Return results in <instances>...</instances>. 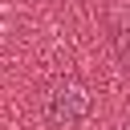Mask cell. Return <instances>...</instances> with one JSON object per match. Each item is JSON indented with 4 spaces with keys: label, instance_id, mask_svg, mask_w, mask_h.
<instances>
[{
    "label": "cell",
    "instance_id": "1",
    "mask_svg": "<svg viewBox=\"0 0 130 130\" xmlns=\"http://www.w3.org/2000/svg\"><path fill=\"white\" fill-rule=\"evenodd\" d=\"M85 106H89V98H85V89H81V85H73V81L57 85V89L49 93V118H53V122L73 126V122H81Z\"/></svg>",
    "mask_w": 130,
    "mask_h": 130
},
{
    "label": "cell",
    "instance_id": "2",
    "mask_svg": "<svg viewBox=\"0 0 130 130\" xmlns=\"http://www.w3.org/2000/svg\"><path fill=\"white\" fill-rule=\"evenodd\" d=\"M122 130H130V122H126V126H122Z\"/></svg>",
    "mask_w": 130,
    "mask_h": 130
}]
</instances>
